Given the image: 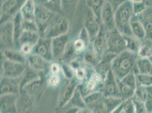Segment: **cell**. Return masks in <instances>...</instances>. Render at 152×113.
Masks as SVG:
<instances>
[{
	"label": "cell",
	"mask_w": 152,
	"mask_h": 113,
	"mask_svg": "<svg viewBox=\"0 0 152 113\" xmlns=\"http://www.w3.org/2000/svg\"><path fill=\"white\" fill-rule=\"evenodd\" d=\"M137 59L136 53L127 50L115 56L111 64V69L118 81L133 72Z\"/></svg>",
	"instance_id": "1"
},
{
	"label": "cell",
	"mask_w": 152,
	"mask_h": 113,
	"mask_svg": "<svg viewBox=\"0 0 152 113\" xmlns=\"http://www.w3.org/2000/svg\"><path fill=\"white\" fill-rule=\"evenodd\" d=\"M134 16L144 25L146 38L152 40V7L148 6L145 10L138 15Z\"/></svg>",
	"instance_id": "21"
},
{
	"label": "cell",
	"mask_w": 152,
	"mask_h": 113,
	"mask_svg": "<svg viewBox=\"0 0 152 113\" xmlns=\"http://www.w3.org/2000/svg\"><path fill=\"white\" fill-rule=\"evenodd\" d=\"M133 72L136 75L143 74L152 75V62L149 58H138Z\"/></svg>",
	"instance_id": "24"
},
{
	"label": "cell",
	"mask_w": 152,
	"mask_h": 113,
	"mask_svg": "<svg viewBox=\"0 0 152 113\" xmlns=\"http://www.w3.org/2000/svg\"><path fill=\"white\" fill-rule=\"evenodd\" d=\"M104 80L103 78L94 70L89 78L86 81L79 83L77 87L83 98L92 92H102Z\"/></svg>",
	"instance_id": "4"
},
{
	"label": "cell",
	"mask_w": 152,
	"mask_h": 113,
	"mask_svg": "<svg viewBox=\"0 0 152 113\" xmlns=\"http://www.w3.org/2000/svg\"><path fill=\"white\" fill-rule=\"evenodd\" d=\"M121 98L104 97L94 104L87 107L93 113H111L123 101Z\"/></svg>",
	"instance_id": "7"
},
{
	"label": "cell",
	"mask_w": 152,
	"mask_h": 113,
	"mask_svg": "<svg viewBox=\"0 0 152 113\" xmlns=\"http://www.w3.org/2000/svg\"><path fill=\"white\" fill-rule=\"evenodd\" d=\"M27 57V65L39 74L47 75L50 71L52 62L48 61L44 58L32 53Z\"/></svg>",
	"instance_id": "12"
},
{
	"label": "cell",
	"mask_w": 152,
	"mask_h": 113,
	"mask_svg": "<svg viewBox=\"0 0 152 113\" xmlns=\"http://www.w3.org/2000/svg\"><path fill=\"white\" fill-rule=\"evenodd\" d=\"M127 1L128 0H107V1L111 4V7L114 9V12H115L119 7H121L123 4Z\"/></svg>",
	"instance_id": "43"
},
{
	"label": "cell",
	"mask_w": 152,
	"mask_h": 113,
	"mask_svg": "<svg viewBox=\"0 0 152 113\" xmlns=\"http://www.w3.org/2000/svg\"><path fill=\"white\" fill-rule=\"evenodd\" d=\"M32 53L44 58L48 61H53L52 51V39L40 37L34 48Z\"/></svg>",
	"instance_id": "15"
},
{
	"label": "cell",
	"mask_w": 152,
	"mask_h": 113,
	"mask_svg": "<svg viewBox=\"0 0 152 113\" xmlns=\"http://www.w3.org/2000/svg\"><path fill=\"white\" fill-rule=\"evenodd\" d=\"M18 95L17 94L1 95V113H17V102Z\"/></svg>",
	"instance_id": "20"
},
{
	"label": "cell",
	"mask_w": 152,
	"mask_h": 113,
	"mask_svg": "<svg viewBox=\"0 0 152 113\" xmlns=\"http://www.w3.org/2000/svg\"><path fill=\"white\" fill-rule=\"evenodd\" d=\"M26 68L27 64L26 63H19L4 58L1 64L2 77L20 78L24 74Z\"/></svg>",
	"instance_id": "8"
},
{
	"label": "cell",
	"mask_w": 152,
	"mask_h": 113,
	"mask_svg": "<svg viewBox=\"0 0 152 113\" xmlns=\"http://www.w3.org/2000/svg\"><path fill=\"white\" fill-rule=\"evenodd\" d=\"M107 31L101 24L99 33L91 42L95 55L99 61L107 51Z\"/></svg>",
	"instance_id": "13"
},
{
	"label": "cell",
	"mask_w": 152,
	"mask_h": 113,
	"mask_svg": "<svg viewBox=\"0 0 152 113\" xmlns=\"http://www.w3.org/2000/svg\"><path fill=\"white\" fill-rule=\"evenodd\" d=\"M148 97V92L147 88L140 85L137 83V88L136 89V92L133 97L138 100L145 102Z\"/></svg>",
	"instance_id": "36"
},
{
	"label": "cell",
	"mask_w": 152,
	"mask_h": 113,
	"mask_svg": "<svg viewBox=\"0 0 152 113\" xmlns=\"http://www.w3.org/2000/svg\"><path fill=\"white\" fill-rule=\"evenodd\" d=\"M69 43L68 33L52 38V51L54 61L61 59Z\"/></svg>",
	"instance_id": "16"
},
{
	"label": "cell",
	"mask_w": 152,
	"mask_h": 113,
	"mask_svg": "<svg viewBox=\"0 0 152 113\" xmlns=\"http://www.w3.org/2000/svg\"><path fill=\"white\" fill-rule=\"evenodd\" d=\"M90 43H91L88 42L83 38L78 37L72 41V45L76 54L78 56L81 54L83 55Z\"/></svg>",
	"instance_id": "31"
},
{
	"label": "cell",
	"mask_w": 152,
	"mask_h": 113,
	"mask_svg": "<svg viewBox=\"0 0 152 113\" xmlns=\"http://www.w3.org/2000/svg\"><path fill=\"white\" fill-rule=\"evenodd\" d=\"M62 72L61 64L55 62V61H52L50 65L49 73L52 74H59Z\"/></svg>",
	"instance_id": "42"
},
{
	"label": "cell",
	"mask_w": 152,
	"mask_h": 113,
	"mask_svg": "<svg viewBox=\"0 0 152 113\" xmlns=\"http://www.w3.org/2000/svg\"><path fill=\"white\" fill-rule=\"evenodd\" d=\"M131 28L132 36L140 41H141L146 38V33L144 25L134 15L131 22Z\"/></svg>",
	"instance_id": "26"
},
{
	"label": "cell",
	"mask_w": 152,
	"mask_h": 113,
	"mask_svg": "<svg viewBox=\"0 0 152 113\" xmlns=\"http://www.w3.org/2000/svg\"><path fill=\"white\" fill-rule=\"evenodd\" d=\"M132 7L133 14L134 15H138L143 13L148 6L146 5L145 1H142L139 2H132Z\"/></svg>",
	"instance_id": "39"
},
{
	"label": "cell",
	"mask_w": 152,
	"mask_h": 113,
	"mask_svg": "<svg viewBox=\"0 0 152 113\" xmlns=\"http://www.w3.org/2000/svg\"><path fill=\"white\" fill-rule=\"evenodd\" d=\"M83 61L85 63L88 64L94 69H95V67L99 62V61L95 55L91 43L89 44L88 49L83 54Z\"/></svg>",
	"instance_id": "30"
},
{
	"label": "cell",
	"mask_w": 152,
	"mask_h": 113,
	"mask_svg": "<svg viewBox=\"0 0 152 113\" xmlns=\"http://www.w3.org/2000/svg\"><path fill=\"white\" fill-rule=\"evenodd\" d=\"M127 50L124 36L116 28L107 32V51L118 54Z\"/></svg>",
	"instance_id": "6"
},
{
	"label": "cell",
	"mask_w": 152,
	"mask_h": 113,
	"mask_svg": "<svg viewBox=\"0 0 152 113\" xmlns=\"http://www.w3.org/2000/svg\"><path fill=\"white\" fill-rule=\"evenodd\" d=\"M101 20L102 25L107 31H110L115 28V12L107 1L104 3L102 8Z\"/></svg>",
	"instance_id": "18"
},
{
	"label": "cell",
	"mask_w": 152,
	"mask_h": 113,
	"mask_svg": "<svg viewBox=\"0 0 152 113\" xmlns=\"http://www.w3.org/2000/svg\"><path fill=\"white\" fill-rule=\"evenodd\" d=\"M102 92L103 96L104 97L120 98L118 80L111 69L109 70L104 79Z\"/></svg>",
	"instance_id": "14"
},
{
	"label": "cell",
	"mask_w": 152,
	"mask_h": 113,
	"mask_svg": "<svg viewBox=\"0 0 152 113\" xmlns=\"http://www.w3.org/2000/svg\"><path fill=\"white\" fill-rule=\"evenodd\" d=\"M124 104H125V101H123L121 104L117 107L115 110H114L111 113H121L123 112L124 106Z\"/></svg>",
	"instance_id": "45"
},
{
	"label": "cell",
	"mask_w": 152,
	"mask_h": 113,
	"mask_svg": "<svg viewBox=\"0 0 152 113\" xmlns=\"http://www.w3.org/2000/svg\"><path fill=\"white\" fill-rule=\"evenodd\" d=\"M69 22L61 15H53L44 34L41 37L53 38L68 33Z\"/></svg>",
	"instance_id": "3"
},
{
	"label": "cell",
	"mask_w": 152,
	"mask_h": 113,
	"mask_svg": "<svg viewBox=\"0 0 152 113\" xmlns=\"http://www.w3.org/2000/svg\"><path fill=\"white\" fill-rule=\"evenodd\" d=\"M136 76L137 83L138 84L146 88L152 86V75H151L137 74Z\"/></svg>",
	"instance_id": "37"
},
{
	"label": "cell",
	"mask_w": 152,
	"mask_h": 113,
	"mask_svg": "<svg viewBox=\"0 0 152 113\" xmlns=\"http://www.w3.org/2000/svg\"><path fill=\"white\" fill-rule=\"evenodd\" d=\"M53 15V13L48 9L40 5L36 7L35 22L40 36L44 34Z\"/></svg>",
	"instance_id": "10"
},
{
	"label": "cell",
	"mask_w": 152,
	"mask_h": 113,
	"mask_svg": "<svg viewBox=\"0 0 152 113\" xmlns=\"http://www.w3.org/2000/svg\"><path fill=\"white\" fill-rule=\"evenodd\" d=\"M62 76H64L62 72L59 74L48 73L45 79L46 84L51 88H57L62 82Z\"/></svg>",
	"instance_id": "32"
},
{
	"label": "cell",
	"mask_w": 152,
	"mask_h": 113,
	"mask_svg": "<svg viewBox=\"0 0 152 113\" xmlns=\"http://www.w3.org/2000/svg\"><path fill=\"white\" fill-rule=\"evenodd\" d=\"M92 113V112H91V111H90V113Z\"/></svg>",
	"instance_id": "51"
},
{
	"label": "cell",
	"mask_w": 152,
	"mask_h": 113,
	"mask_svg": "<svg viewBox=\"0 0 152 113\" xmlns=\"http://www.w3.org/2000/svg\"><path fill=\"white\" fill-rule=\"evenodd\" d=\"M146 108L148 113L152 112V97L148 96L147 100L145 102Z\"/></svg>",
	"instance_id": "44"
},
{
	"label": "cell",
	"mask_w": 152,
	"mask_h": 113,
	"mask_svg": "<svg viewBox=\"0 0 152 113\" xmlns=\"http://www.w3.org/2000/svg\"><path fill=\"white\" fill-rule=\"evenodd\" d=\"M2 57L7 60L27 64V57L16 49H6L2 50Z\"/></svg>",
	"instance_id": "25"
},
{
	"label": "cell",
	"mask_w": 152,
	"mask_h": 113,
	"mask_svg": "<svg viewBox=\"0 0 152 113\" xmlns=\"http://www.w3.org/2000/svg\"><path fill=\"white\" fill-rule=\"evenodd\" d=\"M40 37L41 36L39 32L24 30L19 37L17 49L19 50L20 46L25 44L31 45L35 46Z\"/></svg>",
	"instance_id": "22"
},
{
	"label": "cell",
	"mask_w": 152,
	"mask_h": 113,
	"mask_svg": "<svg viewBox=\"0 0 152 113\" xmlns=\"http://www.w3.org/2000/svg\"><path fill=\"white\" fill-rule=\"evenodd\" d=\"M36 6L34 0H26L20 9L23 20L27 21H35Z\"/></svg>",
	"instance_id": "23"
},
{
	"label": "cell",
	"mask_w": 152,
	"mask_h": 113,
	"mask_svg": "<svg viewBox=\"0 0 152 113\" xmlns=\"http://www.w3.org/2000/svg\"><path fill=\"white\" fill-rule=\"evenodd\" d=\"M79 83V82L75 77L72 79L68 80L66 84H65L60 91L57 102V107L59 109H61L70 100Z\"/></svg>",
	"instance_id": "11"
},
{
	"label": "cell",
	"mask_w": 152,
	"mask_h": 113,
	"mask_svg": "<svg viewBox=\"0 0 152 113\" xmlns=\"http://www.w3.org/2000/svg\"></svg>",
	"instance_id": "52"
},
{
	"label": "cell",
	"mask_w": 152,
	"mask_h": 113,
	"mask_svg": "<svg viewBox=\"0 0 152 113\" xmlns=\"http://www.w3.org/2000/svg\"><path fill=\"white\" fill-rule=\"evenodd\" d=\"M44 80L43 78H40L29 83L21 91H23L28 95H35L39 93L43 87Z\"/></svg>",
	"instance_id": "28"
},
{
	"label": "cell",
	"mask_w": 152,
	"mask_h": 113,
	"mask_svg": "<svg viewBox=\"0 0 152 113\" xmlns=\"http://www.w3.org/2000/svg\"><path fill=\"white\" fill-rule=\"evenodd\" d=\"M132 2L128 0L115 12V28L124 36H132L131 22L133 17Z\"/></svg>",
	"instance_id": "2"
},
{
	"label": "cell",
	"mask_w": 152,
	"mask_h": 113,
	"mask_svg": "<svg viewBox=\"0 0 152 113\" xmlns=\"http://www.w3.org/2000/svg\"><path fill=\"white\" fill-rule=\"evenodd\" d=\"M90 7L91 10L93 12L95 17L101 22V14L102 8L104 2L103 0H88Z\"/></svg>",
	"instance_id": "34"
},
{
	"label": "cell",
	"mask_w": 152,
	"mask_h": 113,
	"mask_svg": "<svg viewBox=\"0 0 152 113\" xmlns=\"http://www.w3.org/2000/svg\"><path fill=\"white\" fill-rule=\"evenodd\" d=\"M101 22L95 17L93 12L90 10L85 21L84 28L89 34L90 42H91L96 36L100 31Z\"/></svg>",
	"instance_id": "19"
},
{
	"label": "cell",
	"mask_w": 152,
	"mask_h": 113,
	"mask_svg": "<svg viewBox=\"0 0 152 113\" xmlns=\"http://www.w3.org/2000/svg\"></svg>",
	"instance_id": "53"
},
{
	"label": "cell",
	"mask_w": 152,
	"mask_h": 113,
	"mask_svg": "<svg viewBox=\"0 0 152 113\" xmlns=\"http://www.w3.org/2000/svg\"><path fill=\"white\" fill-rule=\"evenodd\" d=\"M146 88H147L148 92V96L152 97V86Z\"/></svg>",
	"instance_id": "47"
},
{
	"label": "cell",
	"mask_w": 152,
	"mask_h": 113,
	"mask_svg": "<svg viewBox=\"0 0 152 113\" xmlns=\"http://www.w3.org/2000/svg\"><path fill=\"white\" fill-rule=\"evenodd\" d=\"M102 97L103 94L102 92H94L84 97L83 101L86 107H88L94 104L97 101L99 100Z\"/></svg>",
	"instance_id": "35"
},
{
	"label": "cell",
	"mask_w": 152,
	"mask_h": 113,
	"mask_svg": "<svg viewBox=\"0 0 152 113\" xmlns=\"http://www.w3.org/2000/svg\"><path fill=\"white\" fill-rule=\"evenodd\" d=\"M118 84L121 99L125 101L133 98L137 88L136 76L134 72L118 81Z\"/></svg>",
	"instance_id": "5"
},
{
	"label": "cell",
	"mask_w": 152,
	"mask_h": 113,
	"mask_svg": "<svg viewBox=\"0 0 152 113\" xmlns=\"http://www.w3.org/2000/svg\"><path fill=\"white\" fill-rule=\"evenodd\" d=\"M135 107V113H148L145 102L138 100L134 97L132 98Z\"/></svg>",
	"instance_id": "40"
},
{
	"label": "cell",
	"mask_w": 152,
	"mask_h": 113,
	"mask_svg": "<svg viewBox=\"0 0 152 113\" xmlns=\"http://www.w3.org/2000/svg\"><path fill=\"white\" fill-rule=\"evenodd\" d=\"M0 41L1 50L15 49L13 20H9L1 24Z\"/></svg>",
	"instance_id": "9"
},
{
	"label": "cell",
	"mask_w": 152,
	"mask_h": 113,
	"mask_svg": "<svg viewBox=\"0 0 152 113\" xmlns=\"http://www.w3.org/2000/svg\"><path fill=\"white\" fill-rule=\"evenodd\" d=\"M23 20L22 16L19 12L13 17V22L14 25V35L15 49H17L19 37L23 31Z\"/></svg>",
	"instance_id": "27"
},
{
	"label": "cell",
	"mask_w": 152,
	"mask_h": 113,
	"mask_svg": "<svg viewBox=\"0 0 152 113\" xmlns=\"http://www.w3.org/2000/svg\"><path fill=\"white\" fill-rule=\"evenodd\" d=\"M149 60L151 61V62H152V56H151V57H150V58H149Z\"/></svg>",
	"instance_id": "50"
},
{
	"label": "cell",
	"mask_w": 152,
	"mask_h": 113,
	"mask_svg": "<svg viewBox=\"0 0 152 113\" xmlns=\"http://www.w3.org/2000/svg\"><path fill=\"white\" fill-rule=\"evenodd\" d=\"M137 54L141 58H149L152 56V40L146 38L141 41Z\"/></svg>",
	"instance_id": "29"
},
{
	"label": "cell",
	"mask_w": 152,
	"mask_h": 113,
	"mask_svg": "<svg viewBox=\"0 0 152 113\" xmlns=\"http://www.w3.org/2000/svg\"><path fill=\"white\" fill-rule=\"evenodd\" d=\"M123 112V113H135V107L132 98L125 100Z\"/></svg>",
	"instance_id": "41"
},
{
	"label": "cell",
	"mask_w": 152,
	"mask_h": 113,
	"mask_svg": "<svg viewBox=\"0 0 152 113\" xmlns=\"http://www.w3.org/2000/svg\"><path fill=\"white\" fill-rule=\"evenodd\" d=\"M53 4L57 7H60L61 5V0H49Z\"/></svg>",
	"instance_id": "46"
},
{
	"label": "cell",
	"mask_w": 152,
	"mask_h": 113,
	"mask_svg": "<svg viewBox=\"0 0 152 113\" xmlns=\"http://www.w3.org/2000/svg\"><path fill=\"white\" fill-rule=\"evenodd\" d=\"M124 38L126 43L127 50L137 54L139 49L141 41H140L139 39L134 37L133 36H124Z\"/></svg>",
	"instance_id": "33"
},
{
	"label": "cell",
	"mask_w": 152,
	"mask_h": 113,
	"mask_svg": "<svg viewBox=\"0 0 152 113\" xmlns=\"http://www.w3.org/2000/svg\"><path fill=\"white\" fill-rule=\"evenodd\" d=\"M21 78H9L1 77L0 84L1 95L6 94H19L21 91Z\"/></svg>",
	"instance_id": "17"
},
{
	"label": "cell",
	"mask_w": 152,
	"mask_h": 113,
	"mask_svg": "<svg viewBox=\"0 0 152 113\" xmlns=\"http://www.w3.org/2000/svg\"><path fill=\"white\" fill-rule=\"evenodd\" d=\"M73 0H65V1L66 2V3H70V2H72Z\"/></svg>",
	"instance_id": "49"
},
{
	"label": "cell",
	"mask_w": 152,
	"mask_h": 113,
	"mask_svg": "<svg viewBox=\"0 0 152 113\" xmlns=\"http://www.w3.org/2000/svg\"><path fill=\"white\" fill-rule=\"evenodd\" d=\"M61 71L63 74L64 77L66 78L67 80H70L75 78V70L72 67V66L68 63H61Z\"/></svg>",
	"instance_id": "38"
},
{
	"label": "cell",
	"mask_w": 152,
	"mask_h": 113,
	"mask_svg": "<svg viewBox=\"0 0 152 113\" xmlns=\"http://www.w3.org/2000/svg\"><path fill=\"white\" fill-rule=\"evenodd\" d=\"M144 1H145V0H144Z\"/></svg>",
	"instance_id": "54"
},
{
	"label": "cell",
	"mask_w": 152,
	"mask_h": 113,
	"mask_svg": "<svg viewBox=\"0 0 152 113\" xmlns=\"http://www.w3.org/2000/svg\"><path fill=\"white\" fill-rule=\"evenodd\" d=\"M132 2H139V1H144V0H129Z\"/></svg>",
	"instance_id": "48"
}]
</instances>
